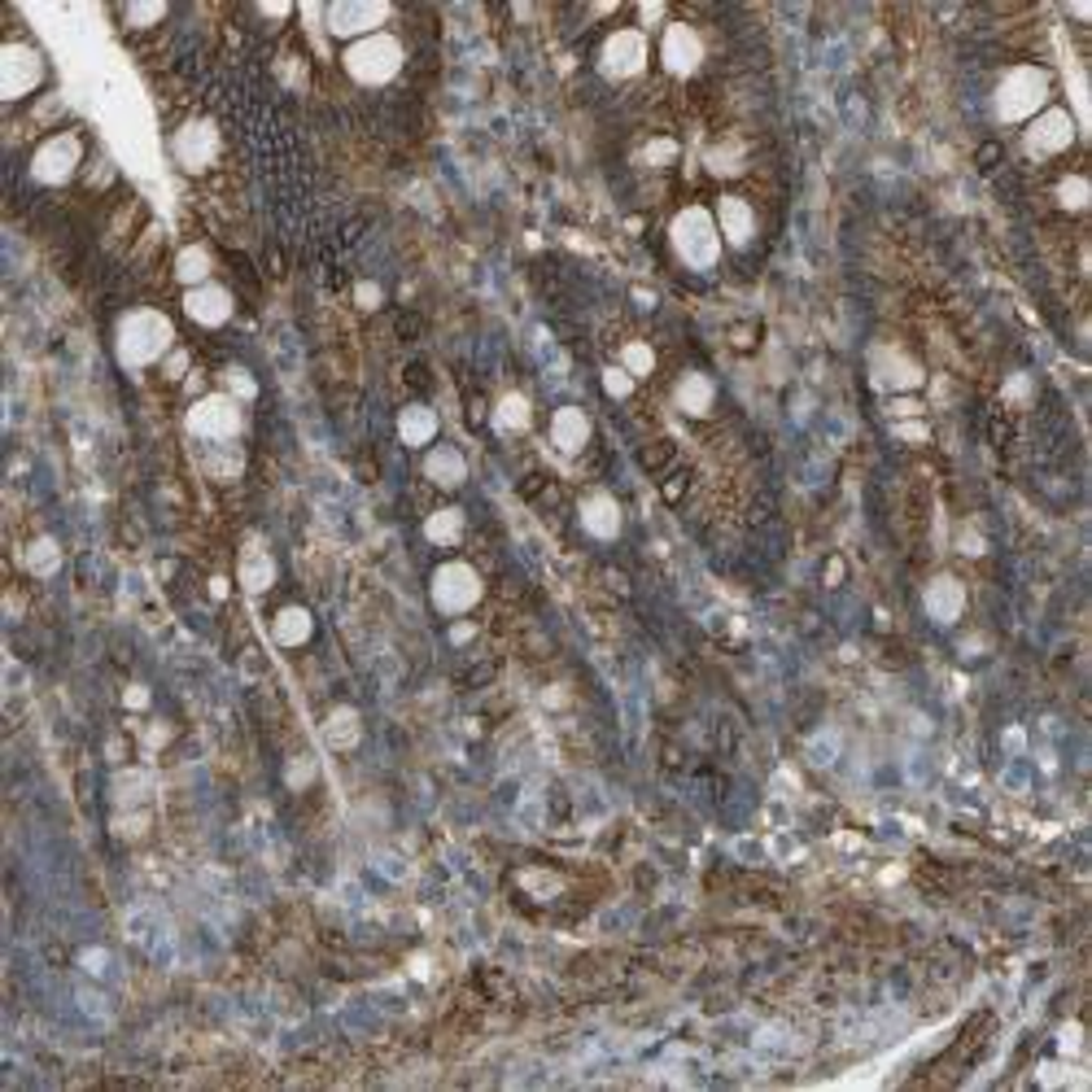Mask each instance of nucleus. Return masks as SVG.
I'll use <instances>...</instances> for the list:
<instances>
[{
	"mask_svg": "<svg viewBox=\"0 0 1092 1092\" xmlns=\"http://www.w3.org/2000/svg\"><path fill=\"white\" fill-rule=\"evenodd\" d=\"M171 341H175V329H171V319H166L162 310L141 306V310H127V315L118 319L114 346H118V359H122L127 367H149V363H158V359L171 350Z\"/></svg>",
	"mask_w": 1092,
	"mask_h": 1092,
	"instance_id": "nucleus-1",
	"label": "nucleus"
},
{
	"mask_svg": "<svg viewBox=\"0 0 1092 1092\" xmlns=\"http://www.w3.org/2000/svg\"><path fill=\"white\" fill-rule=\"evenodd\" d=\"M669 241H673V253L695 267V272H709L717 259H722V232H717V219L703 210V206H686L673 228H669Z\"/></svg>",
	"mask_w": 1092,
	"mask_h": 1092,
	"instance_id": "nucleus-2",
	"label": "nucleus"
},
{
	"mask_svg": "<svg viewBox=\"0 0 1092 1092\" xmlns=\"http://www.w3.org/2000/svg\"><path fill=\"white\" fill-rule=\"evenodd\" d=\"M346 71H350V79L354 84H363V88H380V84H390L398 71H403V44L394 40V35H363V40H354L350 48H346Z\"/></svg>",
	"mask_w": 1092,
	"mask_h": 1092,
	"instance_id": "nucleus-3",
	"label": "nucleus"
},
{
	"mask_svg": "<svg viewBox=\"0 0 1092 1092\" xmlns=\"http://www.w3.org/2000/svg\"><path fill=\"white\" fill-rule=\"evenodd\" d=\"M1049 101V75L1040 67H1014L1001 84H996V118L1005 122H1022L1036 118Z\"/></svg>",
	"mask_w": 1092,
	"mask_h": 1092,
	"instance_id": "nucleus-4",
	"label": "nucleus"
},
{
	"mask_svg": "<svg viewBox=\"0 0 1092 1092\" xmlns=\"http://www.w3.org/2000/svg\"><path fill=\"white\" fill-rule=\"evenodd\" d=\"M428 595H433V608H437V612L464 616V612H472V608L481 603V577H477L472 564L451 559V564H441V568L433 572Z\"/></svg>",
	"mask_w": 1092,
	"mask_h": 1092,
	"instance_id": "nucleus-5",
	"label": "nucleus"
},
{
	"mask_svg": "<svg viewBox=\"0 0 1092 1092\" xmlns=\"http://www.w3.org/2000/svg\"><path fill=\"white\" fill-rule=\"evenodd\" d=\"M79 162H84V141H79L75 132H57V136H48V141L35 149V158H31V179L57 188V184H67V179L79 171Z\"/></svg>",
	"mask_w": 1092,
	"mask_h": 1092,
	"instance_id": "nucleus-6",
	"label": "nucleus"
},
{
	"mask_svg": "<svg viewBox=\"0 0 1092 1092\" xmlns=\"http://www.w3.org/2000/svg\"><path fill=\"white\" fill-rule=\"evenodd\" d=\"M44 79V61L31 44H5L0 48V97L18 101L27 92H35V84Z\"/></svg>",
	"mask_w": 1092,
	"mask_h": 1092,
	"instance_id": "nucleus-7",
	"label": "nucleus"
},
{
	"mask_svg": "<svg viewBox=\"0 0 1092 1092\" xmlns=\"http://www.w3.org/2000/svg\"><path fill=\"white\" fill-rule=\"evenodd\" d=\"M642 67H647V35H642V31L625 27V31H612L603 40L599 71L608 79H634V75H642Z\"/></svg>",
	"mask_w": 1092,
	"mask_h": 1092,
	"instance_id": "nucleus-8",
	"label": "nucleus"
},
{
	"mask_svg": "<svg viewBox=\"0 0 1092 1092\" xmlns=\"http://www.w3.org/2000/svg\"><path fill=\"white\" fill-rule=\"evenodd\" d=\"M188 428L198 433V437H206V441H232V437L241 433V407H236V398L210 394V398H202V403H192Z\"/></svg>",
	"mask_w": 1092,
	"mask_h": 1092,
	"instance_id": "nucleus-9",
	"label": "nucleus"
},
{
	"mask_svg": "<svg viewBox=\"0 0 1092 1092\" xmlns=\"http://www.w3.org/2000/svg\"><path fill=\"white\" fill-rule=\"evenodd\" d=\"M1075 145V118L1066 110H1040L1027 127V154L1032 158H1058Z\"/></svg>",
	"mask_w": 1092,
	"mask_h": 1092,
	"instance_id": "nucleus-10",
	"label": "nucleus"
},
{
	"mask_svg": "<svg viewBox=\"0 0 1092 1092\" xmlns=\"http://www.w3.org/2000/svg\"><path fill=\"white\" fill-rule=\"evenodd\" d=\"M390 18V5H372V0H337L329 10V31L341 35V40H363V35H376V27Z\"/></svg>",
	"mask_w": 1092,
	"mask_h": 1092,
	"instance_id": "nucleus-11",
	"label": "nucleus"
},
{
	"mask_svg": "<svg viewBox=\"0 0 1092 1092\" xmlns=\"http://www.w3.org/2000/svg\"><path fill=\"white\" fill-rule=\"evenodd\" d=\"M215 154H219V132H215V122L192 118V122H184L179 132H175V162H179L184 171H206V166L215 162Z\"/></svg>",
	"mask_w": 1092,
	"mask_h": 1092,
	"instance_id": "nucleus-12",
	"label": "nucleus"
},
{
	"mask_svg": "<svg viewBox=\"0 0 1092 1092\" xmlns=\"http://www.w3.org/2000/svg\"><path fill=\"white\" fill-rule=\"evenodd\" d=\"M660 61H665V71H669V75H695V71H699V61H703V40H699V31H695V27H686V23L665 27Z\"/></svg>",
	"mask_w": 1092,
	"mask_h": 1092,
	"instance_id": "nucleus-13",
	"label": "nucleus"
},
{
	"mask_svg": "<svg viewBox=\"0 0 1092 1092\" xmlns=\"http://www.w3.org/2000/svg\"><path fill=\"white\" fill-rule=\"evenodd\" d=\"M870 372H874L878 390H891V394H905V390H918L922 384V367L905 350H874Z\"/></svg>",
	"mask_w": 1092,
	"mask_h": 1092,
	"instance_id": "nucleus-14",
	"label": "nucleus"
},
{
	"mask_svg": "<svg viewBox=\"0 0 1092 1092\" xmlns=\"http://www.w3.org/2000/svg\"><path fill=\"white\" fill-rule=\"evenodd\" d=\"M184 315L202 329H223L232 319V293L223 285H198L184 293Z\"/></svg>",
	"mask_w": 1092,
	"mask_h": 1092,
	"instance_id": "nucleus-15",
	"label": "nucleus"
},
{
	"mask_svg": "<svg viewBox=\"0 0 1092 1092\" xmlns=\"http://www.w3.org/2000/svg\"><path fill=\"white\" fill-rule=\"evenodd\" d=\"M922 603H927V616H931V621H940V625H952L961 612H966V591H961V582H957L952 572H940L935 582L927 586Z\"/></svg>",
	"mask_w": 1092,
	"mask_h": 1092,
	"instance_id": "nucleus-16",
	"label": "nucleus"
},
{
	"mask_svg": "<svg viewBox=\"0 0 1092 1092\" xmlns=\"http://www.w3.org/2000/svg\"><path fill=\"white\" fill-rule=\"evenodd\" d=\"M582 525H586L591 538H603V542L616 538L621 534V503L612 494H603V490L586 494L582 498Z\"/></svg>",
	"mask_w": 1092,
	"mask_h": 1092,
	"instance_id": "nucleus-17",
	"label": "nucleus"
},
{
	"mask_svg": "<svg viewBox=\"0 0 1092 1092\" xmlns=\"http://www.w3.org/2000/svg\"><path fill=\"white\" fill-rule=\"evenodd\" d=\"M551 441L559 446L564 455L586 451V441H591V420H586V411H582V407H559V411L551 416Z\"/></svg>",
	"mask_w": 1092,
	"mask_h": 1092,
	"instance_id": "nucleus-18",
	"label": "nucleus"
},
{
	"mask_svg": "<svg viewBox=\"0 0 1092 1092\" xmlns=\"http://www.w3.org/2000/svg\"><path fill=\"white\" fill-rule=\"evenodd\" d=\"M236 577H241V586H245L249 595L272 591V582H276V559L267 555V547H263V542H249V547L241 551V568H236Z\"/></svg>",
	"mask_w": 1092,
	"mask_h": 1092,
	"instance_id": "nucleus-19",
	"label": "nucleus"
},
{
	"mask_svg": "<svg viewBox=\"0 0 1092 1092\" xmlns=\"http://www.w3.org/2000/svg\"><path fill=\"white\" fill-rule=\"evenodd\" d=\"M717 232L730 241V245H747L756 236V215L743 198H722L717 206Z\"/></svg>",
	"mask_w": 1092,
	"mask_h": 1092,
	"instance_id": "nucleus-20",
	"label": "nucleus"
},
{
	"mask_svg": "<svg viewBox=\"0 0 1092 1092\" xmlns=\"http://www.w3.org/2000/svg\"><path fill=\"white\" fill-rule=\"evenodd\" d=\"M424 477L441 490H455V485H464L468 464H464V455L455 451V446H437V451H428V460H424Z\"/></svg>",
	"mask_w": 1092,
	"mask_h": 1092,
	"instance_id": "nucleus-21",
	"label": "nucleus"
},
{
	"mask_svg": "<svg viewBox=\"0 0 1092 1092\" xmlns=\"http://www.w3.org/2000/svg\"><path fill=\"white\" fill-rule=\"evenodd\" d=\"M673 403H678V411H686V416H709V411H713V403H717V390H713V380H709V376L690 372V376H682V380H678Z\"/></svg>",
	"mask_w": 1092,
	"mask_h": 1092,
	"instance_id": "nucleus-22",
	"label": "nucleus"
},
{
	"mask_svg": "<svg viewBox=\"0 0 1092 1092\" xmlns=\"http://www.w3.org/2000/svg\"><path fill=\"white\" fill-rule=\"evenodd\" d=\"M272 634H276L280 647H302V642L315 634V621H310L306 608L289 603V608H280V612L272 616Z\"/></svg>",
	"mask_w": 1092,
	"mask_h": 1092,
	"instance_id": "nucleus-23",
	"label": "nucleus"
},
{
	"mask_svg": "<svg viewBox=\"0 0 1092 1092\" xmlns=\"http://www.w3.org/2000/svg\"><path fill=\"white\" fill-rule=\"evenodd\" d=\"M398 437L407 446H428L437 437V411L424 407V403H411L403 416H398Z\"/></svg>",
	"mask_w": 1092,
	"mask_h": 1092,
	"instance_id": "nucleus-24",
	"label": "nucleus"
},
{
	"mask_svg": "<svg viewBox=\"0 0 1092 1092\" xmlns=\"http://www.w3.org/2000/svg\"><path fill=\"white\" fill-rule=\"evenodd\" d=\"M424 538H428L433 547H455V542L464 538V511H460V507L433 511V516L424 521Z\"/></svg>",
	"mask_w": 1092,
	"mask_h": 1092,
	"instance_id": "nucleus-25",
	"label": "nucleus"
},
{
	"mask_svg": "<svg viewBox=\"0 0 1092 1092\" xmlns=\"http://www.w3.org/2000/svg\"><path fill=\"white\" fill-rule=\"evenodd\" d=\"M359 734H363V722H359L354 709H333V713H329V722H324V743H329V747L346 752V747L359 743Z\"/></svg>",
	"mask_w": 1092,
	"mask_h": 1092,
	"instance_id": "nucleus-26",
	"label": "nucleus"
},
{
	"mask_svg": "<svg viewBox=\"0 0 1092 1092\" xmlns=\"http://www.w3.org/2000/svg\"><path fill=\"white\" fill-rule=\"evenodd\" d=\"M175 276H179L188 289L210 285V249H206V245H188L179 259H175Z\"/></svg>",
	"mask_w": 1092,
	"mask_h": 1092,
	"instance_id": "nucleus-27",
	"label": "nucleus"
},
{
	"mask_svg": "<svg viewBox=\"0 0 1092 1092\" xmlns=\"http://www.w3.org/2000/svg\"><path fill=\"white\" fill-rule=\"evenodd\" d=\"M494 424H498L503 433L529 428V398H525V394H503L498 407H494Z\"/></svg>",
	"mask_w": 1092,
	"mask_h": 1092,
	"instance_id": "nucleus-28",
	"label": "nucleus"
},
{
	"mask_svg": "<svg viewBox=\"0 0 1092 1092\" xmlns=\"http://www.w3.org/2000/svg\"><path fill=\"white\" fill-rule=\"evenodd\" d=\"M1058 206L1062 210H1083L1088 206V179L1083 175H1066L1058 184Z\"/></svg>",
	"mask_w": 1092,
	"mask_h": 1092,
	"instance_id": "nucleus-29",
	"label": "nucleus"
},
{
	"mask_svg": "<svg viewBox=\"0 0 1092 1092\" xmlns=\"http://www.w3.org/2000/svg\"><path fill=\"white\" fill-rule=\"evenodd\" d=\"M621 367H625L629 376H647V372L656 367V354H652V346H642V341H629V346L621 350Z\"/></svg>",
	"mask_w": 1092,
	"mask_h": 1092,
	"instance_id": "nucleus-30",
	"label": "nucleus"
},
{
	"mask_svg": "<svg viewBox=\"0 0 1092 1092\" xmlns=\"http://www.w3.org/2000/svg\"><path fill=\"white\" fill-rule=\"evenodd\" d=\"M834 756H840V734H834V730H821V734L809 743V760L826 769V765H834Z\"/></svg>",
	"mask_w": 1092,
	"mask_h": 1092,
	"instance_id": "nucleus-31",
	"label": "nucleus"
},
{
	"mask_svg": "<svg viewBox=\"0 0 1092 1092\" xmlns=\"http://www.w3.org/2000/svg\"><path fill=\"white\" fill-rule=\"evenodd\" d=\"M57 559H61V551H57V542H53V538H40V542L31 547V568H35V572H53V568H57Z\"/></svg>",
	"mask_w": 1092,
	"mask_h": 1092,
	"instance_id": "nucleus-32",
	"label": "nucleus"
},
{
	"mask_svg": "<svg viewBox=\"0 0 1092 1092\" xmlns=\"http://www.w3.org/2000/svg\"><path fill=\"white\" fill-rule=\"evenodd\" d=\"M603 390H608L612 398H629V390H634V376H629L625 367H608V372H603Z\"/></svg>",
	"mask_w": 1092,
	"mask_h": 1092,
	"instance_id": "nucleus-33",
	"label": "nucleus"
},
{
	"mask_svg": "<svg viewBox=\"0 0 1092 1092\" xmlns=\"http://www.w3.org/2000/svg\"><path fill=\"white\" fill-rule=\"evenodd\" d=\"M228 384H232V394H236V398H253V376H249V372L232 367V372H228Z\"/></svg>",
	"mask_w": 1092,
	"mask_h": 1092,
	"instance_id": "nucleus-34",
	"label": "nucleus"
},
{
	"mask_svg": "<svg viewBox=\"0 0 1092 1092\" xmlns=\"http://www.w3.org/2000/svg\"><path fill=\"white\" fill-rule=\"evenodd\" d=\"M162 14H166L162 5H132V10H127V18H132L136 27H149V23H158Z\"/></svg>",
	"mask_w": 1092,
	"mask_h": 1092,
	"instance_id": "nucleus-35",
	"label": "nucleus"
},
{
	"mask_svg": "<svg viewBox=\"0 0 1092 1092\" xmlns=\"http://www.w3.org/2000/svg\"><path fill=\"white\" fill-rule=\"evenodd\" d=\"M678 158V145L673 141H656L652 149H647V162H673Z\"/></svg>",
	"mask_w": 1092,
	"mask_h": 1092,
	"instance_id": "nucleus-36",
	"label": "nucleus"
},
{
	"mask_svg": "<svg viewBox=\"0 0 1092 1092\" xmlns=\"http://www.w3.org/2000/svg\"><path fill=\"white\" fill-rule=\"evenodd\" d=\"M293 787H302V783H310V765L306 760H293V778H289Z\"/></svg>",
	"mask_w": 1092,
	"mask_h": 1092,
	"instance_id": "nucleus-37",
	"label": "nucleus"
},
{
	"mask_svg": "<svg viewBox=\"0 0 1092 1092\" xmlns=\"http://www.w3.org/2000/svg\"><path fill=\"white\" fill-rule=\"evenodd\" d=\"M359 302H363V306H376V302H380L376 285H359Z\"/></svg>",
	"mask_w": 1092,
	"mask_h": 1092,
	"instance_id": "nucleus-38",
	"label": "nucleus"
},
{
	"mask_svg": "<svg viewBox=\"0 0 1092 1092\" xmlns=\"http://www.w3.org/2000/svg\"><path fill=\"white\" fill-rule=\"evenodd\" d=\"M184 367H188V354H171V363H166V372H171V376H179V372H184Z\"/></svg>",
	"mask_w": 1092,
	"mask_h": 1092,
	"instance_id": "nucleus-39",
	"label": "nucleus"
},
{
	"mask_svg": "<svg viewBox=\"0 0 1092 1092\" xmlns=\"http://www.w3.org/2000/svg\"><path fill=\"white\" fill-rule=\"evenodd\" d=\"M468 638H472V625H455L451 629V642H468Z\"/></svg>",
	"mask_w": 1092,
	"mask_h": 1092,
	"instance_id": "nucleus-40",
	"label": "nucleus"
},
{
	"mask_svg": "<svg viewBox=\"0 0 1092 1092\" xmlns=\"http://www.w3.org/2000/svg\"><path fill=\"white\" fill-rule=\"evenodd\" d=\"M263 14H272V18H285V14H289V5H263Z\"/></svg>",
	"mask_w": 1092,
	"mask_h": 1092,
	"instance_id": "nucleus-41",
	"label": "nucleus"
}]
</instances>
